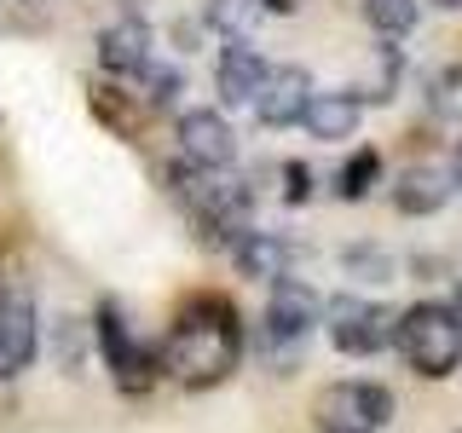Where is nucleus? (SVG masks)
<instances>
[{
  "mask_svg": "<svg viewBox=\"0 0 462 433\" xmlns=\"http://www.w3.org/2000/svg\"><path fill=\"white\" fill-rule=\"evenodd\" d=\"M307 191H312L307 162H283V197H289V202H307Z\"/></svg>",
  "mask_w": 462,
  "mask_h": 433,
  "instance_id": "nucleus-23",
  "label": "nucleus"
},
{
  "mask_svg": "<svg viewBox=\"0 0 462 433\" xmlns=\"http://www.w3.org/2000/svg\"><path fill=\"white\" fill-rule=\"evenodd\" d=\"M87 341H93V324H81V318H58V329H52V358H58V370L81 375V370H87Z\"/></svg>",
  "mask_w": 462,
  "mask_h": 433,
  "instance_id": "nucleus-18",
  "label": "nucleus"
},
{
  "mask_svg": "<svg viewBox=\"0 0 462 433\" xmlns=\"http://www.w3.org/2000/svg\"><path fill=\"white\" fill-rule=\"evenodd\" d=\"M312 93L318 87H312V76L300 64H272V76H266V87H260V98H254V115L266 127H300Z\"/></svg>",
  "mask_w": 462,
  "mask_h": 433,
  "instance_id": "nucleus-10",
  "label": "nucleus"
},
{
  "mask_svg": "<svg viewBox=\"0 0 462 433\" xmlns=\"http://www.w3.org/2000/svg\"><path fill=\"white\" fill-rule=\"evenodd\" d=\"M254 6H260V12H278V18H283V12H300L307 0H254Z\"/></svg>",
  "mask_w": 462,
  "mask_h": 433,
  "instance_id": "nucleus-24",
  "label": "nucleus"
},
{
  "mask_svg": "<svg viewBox=\"0 0 462 433\" xmlns=\"http://www.w3.org/2000/svg\"><path fill=\"white\" fill-rule=\"evenodd\" d=\"M451 191H457V173H445V168H411L393 185V208L411 214V220H428V214H439L445 202H451Z\"/></svg>",
  "mask_w": 462,
  "mask_h": 433,
  "instance_id": "nucleus-15",
  "label": "nucleus"
},
{
  "mask_svg": "<svg viewBox=\"0 0 462 433\" xmlns=\"http://www.w3.org/2000/svg\"><path fill=\"white\" fill-rule=\"evenodd\" d=\"M312 422H318V433H382L387 422H393V393H387L382 382L346 375V382L318 387Z\"/></svg>",
  "mask_w": 462,
  "mask_h": 433,
  "instance_id": "nucleus-5",
  "label": "nucleus"
},
{
  "mask_svg": "<svg viewBox=\"0 0 462 433\" xmlns=\"http://www.w3.org/2000/svg\"><path fill=\"white\" fill-rule=\"evenodd\" d=\"M139 87H144V110H168L173 105V98H180V69H173V64H151V69H144V76H139Z\"/></svg>",
  "mask_w": 462,
  "mask_h": 433,
  "instance_id": "nucleus-19",
  "label": "nucleus"
},
{
  "mask_svg": "<svg viewBox=\"0 0 462 433\" xmlns=\"http://www.w3.org/2000/svg\"><path fill=\"white\" fill-rule=\"evenodd\" d=\"M156 64V35L144 18H116L110 29H98V69L110 76H144Z\"/></svg>",
  "mask_w": 462,
  "mask_h": 433,
  "instance_id": "nucleus-11",
  "label": "nucleus"
},
{
  "mask_svg": "<svg viewBox=\"0 0 462 433\" xmlns=\"http://www.w3.org/2000/svg\"><path fill=\"white\" fill-rule=\"evenodd\" d=\"M451 307H457V312H462V283H457V295H451Z\"/></svg>",
  "mask_w": 462,
  "mask_h": 433,
  "instance_id": "nucleus-26",
  "label": "nucleus"
},
{
  "mask_svg": "<svg viewBox=\"0 0 462 433\" xmlns=\"http://www.w3.org/2000/svg\"><path fill=\"white\" fill-rule=\"evenodd\" d=\"M243 364V318L226 295H197L162 336V375L180 387H220Z\"/></svg>",
  "mask_w": 462,
  "mask_h": 433,
  "instance_id": "nucleus-1",
  "label": "nucleus"
},
{
  "mask_svg": "<svg viewBox=\"0 0 462 433\" xmlns=\"http://www.w3.org/2000/svg\"><path fill=\"white\" fill-rule=\"evenodd\" d=\"M173 134H180V156L197 168H231V156H237V134L220 110H185Z\"/></svg>",
  "mask_w": 462,
  "mask_h": 433,
  "instance_id": "nucleus-9",
  "label": "nucleus"
},
{
  "mask_svg": "<svg viewBox=\"0 0 462 433\" xmlns=\"http://www.w3.org/2000/svg\"><path fill=\"white\" fill-rule=\"evenodd\" d=\"M41 346V318L29 289H0V382H18Z\"/></svg>",
  "mask_w": 462,
  "mask_h": 433,
  "instance_id": "nucleus-8",
  "label": "nucleus"
},
{
  "mask_svg": "<svg viewBox=\"0 0 462 433\" xmlns=\"http://www.w3.org/2000/svg\"><path fill=\"white\" fill-rule=\"evenodd\" d=\"M329 318V341L346 358H375L382 346H393L399 336V312H387L382 300H358V295H336L324 307Z\"/></svg>",
  "mask_w": 462,
  "mask_h": 433,
  "instance_id": "nucleus-7",
  "label": "nucleus"
},
{
  "mask_svg": "<svg viewBox=\"0 0 462 433\" xmlns=\"http://www.w3.org/2000/svg\"><path fill=\"white\" fill-rule=\"evenodd\" d=\"M416 18H422V0H365V23H370L382 41L411 35Z\"/></svg>",
  "mask_w": 462,
  "mask_h": 433,
  "instance_id": "nucleus-17",
  "label": "nucleus"
},
{
  "mask_svg": "<svg viewBox=\"0 0 462 433\" xmlns=\"http://www.w3.org/2000/svg\"><path fill=\"white\" fill-rule=\"evenodd\" d=\"M168 191L185 202L191 226L202 231L208 249H237V237L249 231V202L254 191L243 180H231L226 168H197V162H173L168 168Z\"/></svg>",
  "mask_w": 462,
  "mask_h": 433,
  "instance_id": "nucleus-2",
  "label": "nucleus"
},
{
  "mask_svg": "<svg viewBox=\"0 0 462 433\" xmlns=\"http://www.w3.org/2000/svg\"><path fill=\"white\" fill-rule=\"evenodd\" d=\"M93 110L105 115V122H110L122 139H134V134H139V127H134V115L122 110V98H116V87H93Z\"/></svg>",
  "mask_w": 462,
  "mask_h": 433,
  "instance_id": "nucleus-21",
  "label": "nucleus"
},
{
  "mask_svg": "<svg viewBox=\"0 0 462 433\" xmlns=\"http://www.w3.org/2000/svg\"><path fill=\"white\" fill-rule=\"evenodd\" d=\"M231 260H237V272L249 283H278L289 278V260H295V249H289V237H278V231H243L237 249H231Z\"/></svg>",
  "mask_w": 462,
  "mask_h": 433,
  "instance_id": "nucleus-13",
  "label": "nucleus"
},
{
  "mask_svg": "<svg viewBox=\"0 0 462 433\" xmlns=\"http://www.w3.org/2000/svg\"><path fill=\"white\" fill-rule=\"evenodd\" d=\"M29 6H41V0H29Z\"/></svg>",
  "mask_w": 462,
  "mask_h": 433,
  "instance_id": "nucleus-28",
  "label": "nucleus"
},
{
  "mask_svg": "<svg viewBox=\"0 0 462 433\" xmlns=\"http://www.w3.org/2000/svg\"><path fill=\"white\" fill-rule=\"evenodd\" d=\"M457 185H462V151H457Z\"/></svg>",
  "mask_w": 462,
  "mask_h": 433,
  "instance_id": "nucleus-27",
  "label": "nucleus"
},
{
  "mask_svg": "<svg viewBox=\"0 0 462 433\" xmlns=\"http://www.w3.org/2000/svg\"><path fill=\"white\" fill-rule=\"evenodd\" d=\"M370 185H382V151H353L341 162V173H336V197L341 202H365L370 197Z\"/></svg>",
  "mask_w": 462,
  "mask_h": 433,
  "instance_id": "nucleus-16",
  "label": "nucleus"
},
{
  "mask_svg": "<svg viewBox=\"0 0 462 433\" xmlns=\"http://www.w3.org/2000/svg\"><path fill=\"white\" fill-rule=\"evenodd\" d=\"M393 346L422 382H445V375L462 370V312L451 300H416V307L399 312Z\"/></svg>",
  "mask_w": 462,
  "mask_h": 433,
  "instance_id": "nucleus-3",
  "label": "nucleus"
},
{
  "mask_svg": "<svg viewBox=\"0 0 462 433\" xmlns=\"http://www.w3.org/2000/svg\"><path fill=\"white\" fill-rule=\"evenodd\" d=\"M93 346H98V358H105L110 382L122 387L127 399L151 393L156 375H162V346L144 341L139 329L127 324V312L116 307V300H98V312H93Z\"/></svg>",
  "mask_w": 462,
  "mask_h": 433,
  "instance_id": "nucleus-4",
  "label": "nucleus"
},
{
  "mask_svg": "<svg viewBox=\"0 0 462 433\" xmlns=\"http://www.w3.org/2000/svg\"><path fill=\"white\" fill-rule=\"evenodd\" d=\"M433 110L451 115V122H462V69H445V76L433 81Z\"/></svg>",
  "mask_w": 462,
  "mask_h": 433,
  "instance_id": "nucleus-22",
  "label": "nucleus"
},
{
  "mask_svg": "<svg viewBox=\"0 0 462 433\" xmlns=\"http://www.w3.org/2000/svg\"><path fill=\"white\" fill-rule=\"evenodd\" d=\"M358 115H365L358 87H346V93H312V105H307V115H300V127H307L312 139L336 144V139H353V134H358Z\"/></svg>",
  "mask_w": 462,
  "mask_h": 433,
  "instance_id": "nucleus-14",
  "label": "nucleus"
},
{
  "mask_svg": "<svg viewBox=\"0 0 462 433\" xmlns=\"http://www.w3.org/2000/svg\"><path fill=\"white\" fill-rule=\"evenodd\" d=\"M266 76H272V64L260 58V47H249L243 35H231L226 41V52H220V98L226 105H249L254 110V98H260V87H266Z\"/></svg>",
  "mask_w": 462,
  "mask_h": 433,
  "instance_id": "nucleus-12",
  "label": "nucleus"
},
{
  "mask_svg": "<svg viewBox=\"0 0 462 433\" xmlns=\"http://www.w3.org/2000/svg\"><path fill=\"white\" fill-rule=\"evenodd\" d=\"M433 6H439V12H462V0H433Z\"/></svg>",
  "mask_w": 462,
  "mask_h": 433,
  "instance_id": "nucleus-25",
  "label": "nucleus"
},
{
  "mask_svg": "<svg viewBox=\"0 0 462 433\" xmlns=\"http://www.w3.org/2000/svg\"><path fill=\"white\" fill-rule=\"evenodd\" d=\"M341 266L353 272L358 283H387V278H393V260H387L382 249H370V243H358V249H341Z\"/></svg>",
  "mask_w": 462,
  "mask_h": 433,
  "instance_id": "nucleus-20",
  "label": "nucleus"
},
{
  "mask_svg": "<svg viewBox=\"0 0 462 433\" xmlns=\"http://www.w3.org/2000/svg\"><path fill=\"white\" fill-rule=\"evenodd\" d=\"M318 295L300 278H278L272 283V300H266V324H260V341H266V358L272 364H295L300 358V341L318 329Z\"/></svg>",
  "mask_w": 462,
  "mask_h": 433,
  "instance_id": "nucleus-6",
  "label": "nucleus"
}]
</instances>
